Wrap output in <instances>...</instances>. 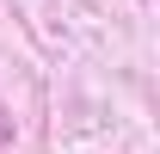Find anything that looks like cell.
I'll list each match as a JSON object with an SVG mask.
<instances>
[{
	"instance_id": "6da1fadb",
	"label": "cell",
	"mask_w": 160,
	"mask_h": 154,
	"mask_svg": "<svg viewBox=\"0 0 160 154\" xmlns=\"http://www.w3.org/2000/svg\"><path fill=\"white\" fill-rule=\"evenodd\" d=\"M6 130H12V123H6V117H0V142H6Z\"/></svg>"
}]
</instances>
